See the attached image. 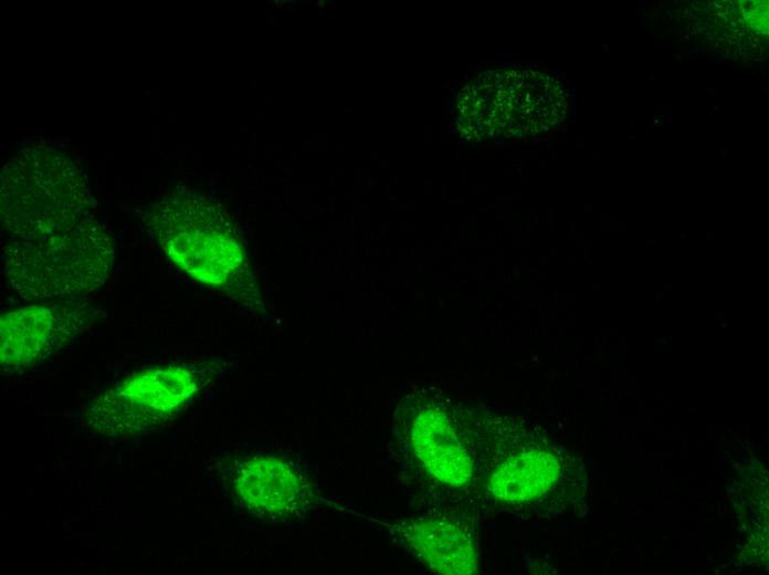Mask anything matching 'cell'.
Instances as JSON below:
<instances>
[{
    "label": "cell",
    "instance_id": "cell-9",
    "mask_svg": "<svg viewBox=\"0 0 769 575\" xmlns=\"http://www.w3.org/2000/svg\"><path fill=\"white\" fill-rule=\"evenodd\" d=\"M558 462L547 452L530 451L508 458L488 480L494 498L508 503L534 499L545 493L558 475Z\"/></svg>",
    "mask_w": 769,
    "mask_h": 575
},
{
    "label": "cell",
    "instance_id": "cell-7",
    "mask_svg": "<svg viewBox=\"0 0 769 575\" xmlns=\"http://www.w3.org/2000/svg\"><path fill=\"white\" fill-rule=\"evenodd\" d=\"M408 436L417 459L436 480L462 485L471 479L472 456L439 407L430 405L413 411Z\"/></svg>",
    "mask_w": 769,
    "mask_h": 575
},
{
    "label": "cell",
    "instance_id": "cell-3",
    "mask_svg": "<svg viewBox=\"0 0 769 575\" xmlns=\"http://www.w3.org/2000/svg\"><path fill=\"white\" fill-rule=\"evenodd\" d=\"M115 259L113 238L93 217L51 236L1 247L8 286L30 302L85 297L108 281Z\"/></svg>",
    "mask_w": 769,
    "mask_h": 575
},
{
    "label": "cell",
    "instance_id": "cell-8",
    "mask_svg": "<svg viewBox=\"0 0 769 575\" xmlns=\"http://www.w3.org/2000/svg\"><path fill=\"white\" fill-rule=\"evenodd\" d=\"M402 537L423 562L442 574H472L476 557L471 542L456 526L440 521L401 525Z\"/></svg>",
    "mask_w": 769,
    "mask_h": 575
},
{
    "label": "cell",
    "instance_id": "cell-5",
    "mask_svg": "<svg viewBox=\"0 0 769 575\" xmlns=\"http://www.w3.org/2000/svg\"><path fill=\"white\" fill-rule=\"evenodd\" d=\"M106 315L83 297L32 302L0 318V363L4 374H20L48 359Z\"/></svg>",
    "mask_w": 769,
    "mask_h": 575
},
{
    "label": "cell",
    "instance_id": "cell-1",
    "mask_svg": "<svg viewBox=\"0 0 769 575\" xmlns=\"http://www.w3.org/2000/svg\"><path fill=\"white\" fill-rule=\"evenodd\" d=\"M139 215L145 231L178 269L249 312L265 313L243 239L222 206L179 189L143 206Z\"/></svg>",
    "mask_w": 769,
    "mask_h": 575
},
{
    "label": "cell",
    "instance_id": "cell-6",
    "mask_svg": "<svg viewBox=\"0 0 769 575\" xmlns=\"http://www.w3.org/2000/svg\"><path fill=\"white\" fill-rule=\"evenodd\" d=\"M230 484L250 512L270 521H287L306 511L315 492L296 467L281 458L253 456L234 463Z\"/></svg>",
    "mask_w": 769,
    "mask_h": 575
},
{
    "label": "cell",
    "instance_id": "cell-2",
    "mask_svg": "<svg viewBox=\"0 0 769 575\" xmlns=\"http://www.w3.org/2000/svg\"><path fill=\"white\" fill-rule=\"evenodd\" d=\"M94 207L86 176L55 147L27 145L3 166L0 219L10 240H33L67 230L92 217Z\"/></svg>",
    "mask_w": 769,
    "mask_h": 575
},
{
    "label": "cell",
    "instance_id": "cell-4",
    "mask_svg": "<svg viewBox=\"0 0 769 575\" xmlns=\"http://www.w3.org/2000/svg\"><path fill=\"white\" fill-rule=\"evenodd\" d=\"M207 367L168 364L139 372L94 399L89 421L112 433L147 429L177 411L207 381Z\"/></svg>",
    "mask_w": 769,
    "mask_h": 575
}]
</instances>
